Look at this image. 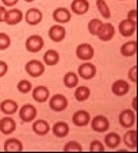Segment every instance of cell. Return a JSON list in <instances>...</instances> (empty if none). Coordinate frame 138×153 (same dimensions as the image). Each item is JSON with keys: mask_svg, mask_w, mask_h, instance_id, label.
<instances>
[{"mask_svg": "<svg viewBox=\"0 0 138 153\" xmlns=\"http://www.w3.org/2000/svg\"><path fill=\"white\" fill-rule=\"evenodd\" d=\"M52 16H53V20H54L56 23L65 25L72 19V12H70L69 8H65V7H57V8L53 11Z\"/></svg>", "mask_w": 138, "mask_h": 153, "instance_id": "ba28073f", "label": "cell"}, {"mask_svg": "<svg viewBox=\"0 0 138 153\" xmlns=\"http://www.w3.org/2000/svg\"><path fill=\"white\" fill-rule=\"evenodd\" d=\"M0 136H1V133H0Z\"/></svg>", "mask_w": 138, "mask_h": 153, "instance_id": "7bdbcfd3", "label": "cell"}, {"mask_svg": "<svg viewBox=\"0 0 138 153\" xmlns=\"http://www.w3.org/2000/svg\"><path fill=\"white\" fill-rule=\"evenodd\" d=\"M126 18H127V19L134 20V22H137V11H135V10H130Z\"/></svg>", "mask_w": 138, "mask_h": 153, "instance_id": "f35d334b", "label": "cell"}, {"mask_svg": "<svg viewBox=\"0 0 138 153\" xmlns=\"http://www.w3.org/2000/svg\"><path fill=\"white\" fill-rule=\"evenodd\" d=\"M24 46H26V50L30 53H38L43 49L45 46V41L41 35L38 34H33L30 35L29 38L26 39V43H24Z\"/></svg>", "mask_w": 138, "mask_h": 153, "instance_id": "277c9868", "label": "cell"}, {"mask_svg": "<svg viewBox=\"0 0 138 153\" xmlns=\"http://www.w3.org/2000/svg\"><path fill=\"white\" fill-rule=\"evenodd\" d=\"M7 72H8V64H7L6 61H1V60H0V77L6 76Z\"/></svg>", "mask_w": 138, "mask_h": 153, "instance_id": "8d00e7d4", "label": "cell"}, {"mask_svg": "<svg viewBox=\"0 0 138 153\" xmlns=\"http://www.w3.org/2000/svg\"><path fill=\"white\" fill-rule=\"evenodd\" d=\"M4 150H7V152H22L23 144L18 138H8L4 142Z\"/></svg>", "mask_w": 138, "mask_h": 153, "instance_id": "f1b7e54d", "label": "cell"}, {"mask_svg": "<svg viewBox=\"0 0 138 153\" xmlns=\"http://www.w3.org/2000/svg\"><path fill=\"white\" fill-rule=\"evenodd\" d=\"M52 133L54 134L57 138H65L69 134V125L64 121H58L56 122L52 126Z\"/></svg>", "mask_w": 138, "mask_h": 153, "instance_id": "603a6c76", "label": "cell"}, {"mask_svg": "<svg viewBox=\"0 0 138 153\" xmlns=\"http://www.w3.org/2000/svg\"><path fill=\"white\" fill-rule=\"evenodd\" d=\"M137 53V42L135 41H129L121 46V54L123 57H131Z\"/></svg>", "mask_w": 138, "mask_h": 153, "instance_id": "83f0119b", "label": "cell"}, {"mask_svg": "<svg viewBox=\"0 0 138 153\" xmlns=\"http://www.w3.org/2000/svg\"><path fill=\"white\" fill-rule=\"evenodd\" d=\"M1 1H3L4 7H14V6H16L18 4L19 0H1Z\"/></svg>", "mask_w": 138, "mask_h": 153, "instance_id": "74e56055", "label": "cell"}, {"mask_svg": "<svg viewBox=\"0 0 138 153\" xmlns=\"http://www.w3.org/2000/svg\"><path fill=\"white\" fill-rule=\"evenodd\" d=\"M102 25H103V22H102L100 19H98V18H93V19H91L88 22V26H87V29H88V33L91 35H98L99 30H100Z\"/></svg>", "mask_w": 138, "mask_h": 153, "instance_id": "4dcf8cb0", "label": "cell"}, {"mask_svg": "<svg viewBox=\"0 0 138 153\" xmlns=\"http://www.w3.org/2000/svg\"><path fill=\"white\" fill-rule=\"evenodd\" d=\"M96 37L100 41H103V42H108V41H111L112 38L115 37V27L112 26L110 22H106V23L102 25V27Z\"/></svg>", "mask_w": 138, "mask_h": 153, "instance_id": "2e32d148", "label": "cell"}, {"mask_svg": "<svg viewBox=\"0 0 138 153\" xmlns=\"http://www.w3.org/2000/svg\"><path fill=\"white\" fill-rule=\"evenodd\" d=\"M129 91H130V84L123 79L114 81L111 85V92L115 96H125L126 94H129Z\"/></svg>", "mask_w": 138, "mask_h": 153, "instance_id": "ac0fdd59", "label": "cell"}, {"mask_svg": "<svg viewBox=\"0 0 138 153\" xmlns=\"http://www.w3.org/2000/svg\"><path fill=\"white\" fill-rule=\"evenodd\" d=\"M19 107H18V103L12 99H6L0 103V111L4 114V115H14V114L18 113Z\"/></svg>", "mask_w": 138, "mask_h": 153, "instance_id": "7402d4cb", "label": "cell"}, {"mask_svg": "<svg viewBox=\"0 0 138 153\" xmlns=\"http://www.w3.org/2000/svg\"><path fill=\"white\" fill-rule=\"evenodd\" d=\"M122 142V138L118 133L115 131H108L104 137V145H106L108 149H116V148L121 145Z\"/></svg>", "mask_w": 138, "mask_h": 153, "instance_id": "cb8c5ba5", "label": "cell"}, {"mask_svg": "<svg viewBox=\"0 0 138 153\" xmlns=\"http://www.w3.org/2000/svg\"><path fill=\"white\" fill-rule=\"evenodd\" d=\"M95 56V49L91 43H80L77 48H76V57L79 60L84 61H91Z\"/></svg>", "mask_w": 138, "mask_h": 153, "instance_id": "52a82bcc", "label": "cell"}, {"mask_svg": "<svg viewBox=\"0 0 138 153\" xmlns=\"http://www.w3.org/2000/svg\"><path fill=\"white\" fill-rule=\"evenodd\" d=\"M26 3H33V1H35V0H24Z\"/></svg>", "mask_w": 138, "mask_h": 153, "instance_id": "b9f144b4", "label": "cell"}, {"mask_svg": "<svg viewBox=\"0 0 138 153\" xmlns=\"http://www.w3.org/2000/svg\"><path fill=\"white\" fill-rule=\"evenodd\" d=\"M11 46V38L7 33H0V50H7Z\"/></svg>", "mask_w": 138, "mask_h": 153, "instance_id": "836d02e7", "label": "cell"}, {"mask_svg": "<svg viewBox=\"0 0 138 153\" xmlns=\"http://www.w3.org/2000/svg\"><path fill=\"white\" fill-rule=\"evenodd\" d=\"M31 95L35 102H38V103H45V102H47L50 98V91H49V88L45 85H38L31 90Z\"/></svg>", "mask_w": 138, "mask_h": 153, "instance_id": "9a60e30c", "label": "cell"}, {"mask_svg": "<svg viewBox=\"0 0 138 153\" xmlns=\"http://www.w3.org/2000/svg\"><path fill=\"white\" fill-rule=\"evenodd\" d=\"M79 80H80V77H79L77 73L69 71V72H66L65 75H64L62 83L66 88H76V87L79 85Z\"/></svg>", "mask_w": 138, "mask_h": 153, "instance_id": "d4e9b609", "label": "cell"}, {"mask_svg": "<svg viewBox=\"0 0 138 153\" xmlns=\"http://www.w3.org/2000/svg\"><path fill=\"white\" fill-rule=\"evenodd\" d=\"M89 10L88 0H73L70 4V12L75 15H85Z\"/></svg>", "mask_w": 138, "mask_h": 153, "instance_id": "ffe728a7", "label": "cell"}, {"mask_svg": "<svg viewBox=\"0 0 138 153\" xmlns=\"http://www.w3.org/2000/svg\"><path fill=\"white\" fill-rule=\"evenodd\" d=\"M60 60H61L60 53L56 49H49V50H46L45 54H43L42 62L45 65H49V67H54V65H57L60 62Z\"/></svg>", "mask_w": 138, "mask_h": 153, "instance_id": "44dd1931", "label": "cell"}, {"mask_svg": "<svg viewBox=\"0 0 138 153\" xmlns=\"http://www.w3.org/2000/svg\"><path fill=\"white\" fill-rule=\"evenodd\" d=\"M89 125H91L92 130H95L96 133H107L110 129V121L104 115H96L91 118Z\"/></svg>", "mask_w": 138, "mask_h": 153, "instance_id": "8992f818", "label": "cell"}, {"mask_svg": "<svg viewBox=\"0 0 138 153\" xmlns=\"http://www.w3.org/2000/svg\"><path fill=\"white\" fill-rule=\"evenodd\" d=\"M18 115H19V119L24 123H30L33 122L38 115V111L33 104H23L18 110Z\"/></svg>", "mask_w": 138, "mask_h": 153, "instance_id": "6da1fadb", "label": "cell"}, {"mask_svg": "<svg viewBox=\"0 0 138 153\" xmlns=\"http://www.w3.org/2000/svg\"><path fill=\"white\" fill-rule=\"evenodd\" d=\"M23 14L20 10L18 8H11V10H7L6 15H4V23H7L8 26H15V25H19L20 22L23 20Z\"/></svg>", "mask_w": 138, "mask_h": 153, "instance_id": "9c48e42d", "label": "cell"}, {"mask_svg": "<svg viewBox=\"0 0 138 153\" xmlns=\"http://www.w3.org/2000/svg\"><path fill=\"white\" fill-rule=\"evenodd\" d=\"M119 123L125 129H130L135 123V111L131 108H126L119 114Z\"/></svg>", "mask_w": 138, "mask_h": 153, "instance_id": "5bb4252c", "label": "cell"}, {"mask_svg": "<svg viewBox=\"0 0 138 153\" xmlns=\"http://www.w3.org/2000/svg\"><path fill=\"white\" fill-rule=\"evenodd\" d=\"M31 129H33V131H34L37 136L43 137V136H46V134L50 131V125L47 123V121H45V119H37L35 118L34 121H33Z\"/></svg>", "mask_w": 138, "mask_h": 153, "instance_id": "d6986e66", "label": "cell"}, {"mask_svg": "<svg viewBox=\"0 0 138 153\" xmlns=\"http://www.w3.org/2000/svg\"><path fill=\"white\" fill-rule=\"evenodd\" d=\"M7 8L4 6H0V22H4V15H6Z\"/></svg>", "mask_w": 138, "mask_h": 153, "instance_id": "ab89813d", "label": "cell"}, {"mask_svg": "<svg viewBox=\"0 0 138 153\" xmlns=\"http://www.w3.org/2000/svg\"><path fill=\"white\" fill-rule=\"evenodd\" d=\"M24 20H26V23L30 25V26H37L42 22L43 19V14L39 8H30L26 11L24 14Z\"/></svg>", "mask_w": 138, "mask_h": 153, "instance_id": "4fadbf2b", "label": "cell"}, {"mask_svg": "<svg viewBox=\"0 0 138 153\" xmlns=\"http://www.w3.org/2000/svg\"><path fill=\"white\" fill-rule=\"evenodd\" d=\"M49 107L56 113H62L68 107V99L62 94H54L49 98Z\"/></svg>", "mask_w": 138, "mask_h": 153, "instance_id": "3957f363", "label": "cell"}, {"mask_svg": "<svg viewBox=\"0 0 138 153\" xmlns=\"http://www.w3.org/2000/svg\"><path fill=\"white\" fill-rule=\"evenodd\" d=\"M96 8H98V11L100 12V15L104 19L111 18V11H110V7L106 0H96Z\"/></svg>", "mask_w": 138, "mask_h": 153, "instance_id": "f546056e", "label": "cell"}, {"mask_svg": "<svg viewBox=\"0 0 138 153\" xmlns=\"http://www.w3.org/2000/svg\"><path fill=\"white\" fill-rule=\"evenodd\" d=\"M47 35H49V38L53 41V42L58 43V42H61V41L65 39V37H66V29L64 27V25L56 23V25H53V26H50Z\"/></svg>", "mask_w": 138, "mask_h": 153, "instance_id": "30bf717a", "label": "cell"}, {"mask_svg": "<svg viewBox=\"0 0 138 153\" xmlns=\"http://www.w3.org/2000/svg\"><path fill=\"white\" fill-rule=\"evenodd\" d=\"M91 96V90L87 85H77L75 90V98L77 102H85Z\"/></svg>", "mask_w": 138, "mask_h": 153, "instance_id": "4316f807", "label": "cell"}, {"mask_svg": "<svg viewBox=\"0 0 138 153\" xmlns=\"http://www.w3.org/2000/svg\"><path fill=\"white\" fill-rule=\"evenodd\" d=\"M135 29H137V22L131 19H123L119 22V26H118V31L121 33L122 37H131L133 34L135 33Z\"/></svg>", "mask_w": 138, "mask_h": 153, "instance_id": "8fae6325", "label": "cell"}, {"mask_svg": "<svg viewBox=\"0 0 138 153\" xmlns=\"http://www.w3.org/2000/svg\"><path fill=\"white\" fill-rule=\"evenodd\" d=\"M129 80L131 83H137V67H131L129 71Z\"/></svg>", "mask_w": 138, "mask_h": 153, "instance_id": "d590c367", "label": "cell"}, {"mask_svg": "<svg viewBox=\"0 0 138 153\" xmlns=\"http://www.w3.org/2000/svg\"><path fill=\"white\" fill-rule=\"evenodd\" d=\"M16 130V122L11 115H6L0 119V133L4 136H11Z\"/></svg>", "mask_w": 138, "mask_h": 153, "instance_id": "7c38bea8", "label": "cell"}, {"mask_svg": "<svg viewBox=\"0 0 138 153\" xmlns=\"http://www.w3.org/2000/svg\"><path fill=\"white\" fill-rule=\"evenodd\" d=\"M72 122L75 126L79 127H84V126H88L89 122H91V114L85 110H79L73 114L72 117Z\"/></svg>", "mask_w": 138, "mask_h": 153, "instance_id": "e0dca14e", "label": "cell"}, {"mask_svg": "<svg viewBox=\"0 0 138 153\" xmlns=\"http://www.w3.org/2000/svg\"><path fill=\"white\" fill-rule=\"evenodd\" d=\"M131 110H134V111H137V98H134L133 99V103H131Z\"/></svg>", "mask_w": 138, "mask_h": 153, "instance_id": "60d3db41", "label": "cell"}, {"mask_svg": "<svg viewBox=\"0 0 138 153\" xmlns=\"http://www.w3.org/2000/svg\"><path fill=\"white\" fill-rule=\"evenodd\" d=\"M62 149L65 150V152H81V150H83V146H81L77 141H69L64 145Z\"/></svg>", "mask_w": 138, "mask_h": 153, "instance_id": "d6a6232c", "label": "cell"}, {"mask_svg": "<svg viewBox=\"0 0 138 153\" xmlns=\"http://www.w3.org/2000/svg\"><path fill=\"white\" fill-rule=\"evenodd\" d=\"M45 64L39 60H30L24 65V71L29 73V76L31 77H39L45 73Z\"/></svg>", "mask_w": 138, "mask_h": 153, "instance_id": "7a4b0ae2", "label": "cell"}, {"mask_svg": "<svg viewBox=\"0 0 138 153\" xmlns=\"http://www.w3.org/2000/svg\"><path fill=\"white\" fill-rule=\"evenodd\" d=\"M123 144L126 145L129 149H134L137 148V131L133 130L130 127V130H127L123 136Z\"/></svg>", "mask_w": 138, "mask_h": 153, "instance_id": "484cf974", "label": "cell"}, {"mask_svg": "<svg viewBox=\"0 0 138 153\" xmlns=\"http://www.w3.org/2000/svg\"><path fill=\"white\" fill-rule=\"evenodd\" d=\"M16 90L19 91L20 94H29V92H31V90H33V84L30 83L29 80L23 79V80H20L19 83L16 84Z\"/></svg>", "mask_w": 138, "mask_h": 153, "instance_id": "1f68e13d", "label": "cell"}, {"mask_svg": "<svg viewBox=\"0 0 138 153\" xmlns=\"http://www.w3.org/2000/svg\"><path fill=\"white\" fill-rule=\"evenodd\" d=\"M104 150V144L99 140H93L89 144V152H103Z\"/></svg>", "mask_w": 138, "mask_h": 153, "instance_id": "e575fe53", "label": "cell"}, {"mask_svg": "<svg viewBox=\"0 0 138 153\" xmlns=\"http://www.w3.org/2000/svg\"><path fill=\"white\" fill-rule=\"evenodd\" d=\"M96 72H98L96 67L92 62H89V61H84L80 67L77 68V75L83 80H91V79H93L96 76Z\"/></svg>", "mask_w": 138, "mask_h": 153, "instance_id": "5b68a950", "label": "cell"}]
</instances>
